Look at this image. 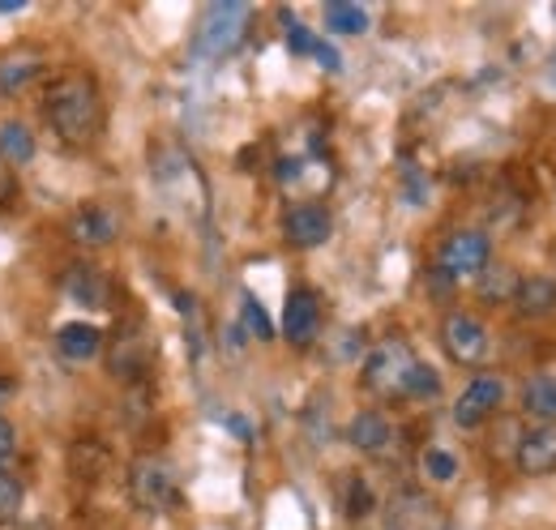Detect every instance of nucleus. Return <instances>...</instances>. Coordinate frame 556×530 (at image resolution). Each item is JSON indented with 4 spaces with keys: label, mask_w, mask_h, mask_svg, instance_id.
Listing matches in <instances>:
<instances>
[{
    "label": "nucleus",
    "mask_w": 556,
    "mask_h": 530,
    "mask_svg": "<svg viewBox=\"0 0 556 530\" xmlns=\"http://www.w3.org/2000/svg\"><path fill=\"white\" fill-rule=\"evenodd\" d=\"M43 116L65 146H90L103 129V94H99L94 77H86V73L56 77L43 94Z\"/></svg>",
    "instance_id": "1"
},
{
    "label": "nucleus",
    "mask_w": 556,
    "mask_h": 530,
    "mask_svg": "<svg viewBox=\"0 0 556 530\" xmlns=\"http://www.w3.org/2000/svg\"><path fill=\"white\" fill-rule=\"evenodd\" d=\"M249 22H253V9H249L244 0H218V4H210L206 13H202V22H198L193 52H198L202 61H223V56H231V52L240 48Z\"/></svg>",
    "instance_id": "2"
},
{
    "label": "nucleus",
    "mask_w": 556,
    "mask_h": 530,
    "mask_svg": "<svg viewBox=\"0 0 556 530\" xmlns=\"http://www.w3.org/2000/svg\"><path fill=\"white\" fill-rule=\"evenodd\" d=\"M416 364V351L403 338H386L364 359V390L377 398H407V381H412Z\"/></svg>",
    "instance_id": "3"
},
{
    "label": "nucleus",
    "mask_w": 556,
    "mask_h": 530,
    "mask_svg": "<svg viewBox=\"0 0 556 530\" xmlns=\"http://www.w3.org/2000/svg\"><path fill=\"white\" fill-rule=\"evenodd\" d=\"M129 501L141 514H167L180 501V483L176 470L163 458H138L129 466Z\"/></svg>",
    "instance_id": "4"
},
{
    "label": "nucleus",
    "mask_w": 556,
    "mask_h": 530,
    "mask_svg": "<svg viewBox=\"0 0 556 530\" xmlns=\"http://www.w3.org/2000/svg\"><path fill=\"white\" fill-rule=\"evenodd\" d=\"M488 262H492V244H488L484 231H476V227L450 231L441 240V253H437L441 274H450V278H480Z\"/></svg>",
    "instance_id": "5"
},
{
    "label": "nucleus",
    "mask_w": 556,
    "mask_h": 530,
    "mask_svg": "<svg viewBox=\"0 0 556 530\" xmlns=\"http://www.w3.org/2000/svg\"><path fill=\"white\" fill-rule=\"evenodd\" d=\"M330 231H334V218L321 201H300L282 218V236L291 249H321L330 240Z\"/></svg>",
    "instance_id": "6"
},
{
    "label": "nucleus",
    "mask_w": 556,
    "mask_h": 530,
    "mask_svg": "<svg viewBox=\"0 0 556 530\" xmlns=\"http://www.w3.org/2000/svg\"><path fill=\"white\" fill-rule=\"evenodd\" d=\"M386 530H445V514L428 492H399L386 505Z\"/></svg>",
    "instance_id": "7"
},
{
    "label": "nucleus",
    "mask_w": 556,
    "mask_h": 530,
    "mask_svg": "<svg viewBox=\"0 0 556 530\" xmlns=\"http://www.w3.org/2000/svg\"><path fill=\"white\" fill-rule=\"evenodd\" d=\"M150 163H154V185H159L163 193L180 198L185 189H193L198 198H206L202 176H198V167H193V159H189L185 150H176V146H159V150L150 154Z\"/></svg>",
    "instance_id": "8"
},
{
    "label": "nucleus",
    "mask_w": 556,
    "mask_h": 530,
    "mask_svg": "<svg viewBox=\"0 0 556 530\" xmlns=\"http://www.w3.org/2000/svg\"><path fill=\"white\" fill-rule=\"evenodd\" d=\"M150 359H154V342H150L138 326L116 333V346L108 351V368H112V377H121V381H141V377L150 373Z\"/></svg>",
    "instance_id": "9"
},
{
    "label": "nucleus",
    "mask_w": 556,
    "mask_h": 530,
    "mask_svg": "<svg viewBox=\"0 0 556 530\" xmlns=\"http://www.w3.org/2000/svg\"><path fill=\"white\" fill-rule=\"evenodd\" d=\"M501 398H505V381L492 377V373H480V377L458 394V402H454V424H458V428L484 424L488 415L501 406Z\"/></svg>",
    "instance_id": "10"
},
{
    "label": "nucleus",
    "mask_w": 556,
    "mask_h": 530,
    "mask_svg": "<svg viewBox=\"0 0 556 530\" xmlns=\"http://www.w3.org/2000/svg\"><path fill=\"white\" fill-rule=\"evenodd\" d=\"M445 351H450V359H458V364H484L492 342H488V330L476 317L454 313V317H445Z\"/></svg>",
    "instance_id": "11"
},
{
    "label": "nucleus",
    "mask_w": 556,
    "mask_h": 530,
    "mask_svg": "<svg viewBox=\"0 0 556 530\" xmlns=\"http://www.w3.org/2000/svg\"><path fill=\"white\" fill-rule=\"evenodd\" d=\"M348 441L359 454H368V458H386V454H394L399 432H394V424H390L381 411H359V415L351 419Z\"/></svg>",
    "instance_id": "12"
},
{
    "label": "nucleus",
    "mask_w": 556,
    "mask_h": 530,
    "mask_svg": "<svg viewBox=\"0 0 556 530\" xmlns=\"http://www.w3.org/2000/svg\"><path fill=\"white\" fill-rule=\"evenodd\" d=\"M317 326H321V304H317V295H313L308 287H295V291L287 295V304H282V338L295 342V346H304V342L317 338Z\"/></svg>",
    "instance_id": "13"
},
{
    "label": "nucleus",
    "mask_w": 556,
    "mask_h": 530,
    "mask_svg": "<svg viewBox=\"0 0 556 530\" xmlns=\"http://www.w3.org/2000/svg\"><path fill=\"white\" fill-rule=\"evenodd\" d=\"M514 463L522 475H553L556 470V424H540L531 432H522Z\"/></svg>",
    "instance_id": "14"
},
{
    "label": "nucleus",
    "mask_w": 556,
    "mask_h": 530,
    "mask_svg": "<svg viewBox=\"0 0 556 530\" xmlns=\"http://www.w3.org/2000/svg\"><path fill=\"white\" fill-rule=\"evenodd\" d=\"M61 287H65V295H70L73 304H81V308H108V300H112L108 278L86 262L70 265L65 278H61Z\"/></svg>",
    "instance_id": "15"
},
{
    "label": "nucleus",
    "mask_w": 556,
    "mask_h": 530,
    "mask_svg": "<svg viewBox=\"0 0 556 530\" xmlns=\"http://www.w3.org/2000/svg\"><path fill=\"white\" fill-rule=\"evenodd\" d=\"M116 231H121V227H116L112 210H103V205H81V210L70 218L73 244H86V249H103V244H112Z\"/></svg>",
    "instance_id": "16"
},
{
    "label": "nucleus",
    "mask_w": 556,
    "mask_h": 530,
    "mask_svg": "<svg viewBox=\"0 0 556 530\" xmlns=\"http://www.w3.org/2000/svg\"><path fill=\"white\" fill-rule=\"evenodd\" d=\"M514 304H518L522 317H553L556 313V278H548V274H527V278H518Z\"/></svg>",
    "instance_id": "17"
},
{
    "label": "nucleus",
    "mask_w": 556,
    "mask_h": 530,
    "mask_svg": "<svg viewBox=\"0 0 556 530\" xmlns=\"http://www.w3.org/2000/svg\"><path fill=\"white\" fill-rule=\"evenodd\" d=\"M56 351L73 359V364H86V359H99L103 355V333L99 326H86V321H70L56 330Z\"/></svg>",
    "instance_id": "18"
},
{
    "label": "nucleus",
    "mask_w": 556,
    "mask_h": 530,
    "mask_svg": "<svg viewBox=\"0 0 556 530\" xmlns=\"http://www.w3.org/2000/svg\"><path fill=\"white\" fill-rule=\"evenodd\" d=\"M108 463H112V454H108V445H103V441H73L70 470H73V479H77V483L94 488V483L108 475Z\"/></svg>",
    "instance_id": "19"
},
{
    "label": "nucleus",
    "mask_w": 556,
    "mask_h": 530,
    "mask_svg": "<svg viewBox=\"0 0 556 530\" xmlns=\"http://www.w3.org/2000/svg\"><path fill=\"white\" fill-rule=\"evenodd\" d=\"M522 411L540 424H556V373H535L522 386Z\"/></svg>",
    "instance_id": "20"
},
{
    "label": "nucleus",
    "mask_w": 556,
    "mask_h": 530,
    "mask_svg": "<svg viewBox=\"0 0 556 530\" xmlns=\"http://www.w3.org/2000/svg\"><path fill=\"white\" fill-rule=\"evenodd\" d=\"M39 73H43V56H35V52H17V56L0 61V90H4V94H22Z\"/></svg>",
    "instance_id": "21"
},
{
    "label": "nucleus",
    "mask_w": 556,
    "mask_h": 530,
    "mask_svg": "<svg viewBox=\"0 0 556 530\" xmlns=\"http://www.w3.org/2000/svg\"><path fill=\"white\" fill-rule=\"evenodd\" d=\"M30 159H35V132L26 129L22 121H4L0 125V163L22 167Z\"/></svg>",
    "instance_id": "22"
},
{
    "label": "nucleus",
    "mask_w": 556,
    "mask_h": 530,
    "mask_svg": "<svg viewBox=\"0 0 556 530\" xmlns=\"http://www.w3.org/2000/svg\"><path fill=\"white\" fill-rule=\"evenodd\" d=\"M326 26L334 35H364L368 30V13L359 4H351V0H334V4H326Z\"/></svg>",
    "instance_id": "23"
},
{
    "label": "nucleus",
    "mask_w": 556,
    "mask_h": 530,
    "mask_svg": "<svg viewBox=\"0 0 556 530\" xmlns=\"http://www.w3.org/2000/svg\"><path fill=\"white\" fill-rule=\"evenodd\" d=\"M476 287H480V300L501 304V300H509V295L518 291V278H514V269H505V265H488L484 274L476 278Z\"/></svg>",
    "instance_id": "24"
},
{
    "label": "nucleus",
    "mask_w": 556,
    "mask_h": 530,
    "mask_svg": "<svg viewBox=\"0 0 556 530\" xmlns=\"http://www.w3.org/2000/svg\"><path fill=\"white\" fill-rule=\"evenodd\" d=\"M424 475H428L432 483H450V479L458 475V458H454L450 450L432 445V450H424Z\"/></svg>",
    "instance_id": "25"
},
{
    "label": "nucleus",
    "mask_w": 556,
    "mask_h": 530,
    "mask_svg": "<svg viewBox=\"0 0 556 530\" xmlns=\"http://www.w3.org/2000/svg\"><path fill=\"white\" fill-rule=\"evenodd\" d=\"M22 501H26L22 479H17L13 470H0V522H4V518H13V514L22 509Z\"/></svg>",
    "instance_id": "26"
},
{
    "label": "nucleus",
    "mask_w": 556,
    "mask_h": 530,
    "mask_svg": "<svg viewBox=\"0 0 556 530\" xmlns=\"http://www.w3.org/2000/svg\"><path fill=\"white\" fill-rule=\"evenodd\" d=\"M432 394H441V377H437L432 364L419 359L416 373H412V381H407V398H432Z\"/></svg>",
    "instance_id": "27"
},
{
    "label": "nucleus",
    "mask_w": 556,
    "mask_h": 530,
    "mask_svg": "<svg viewBox=\"0 0 556 530\" xmlns=\"http://www.w3.org/2000/svg\"><path fill=\"white\" fill-rule=\"evenodd\" d=\"M244 326L257 333V338H275V326H270V317H266V308L253 300V295H244Z\"/></svg>",
    "instance_id": "28"
},
{
    "label": "nucleus",
    "mask_w": 556,
    "mask_h": 530,
    "mask_svg": "<svg viewBox=\"0 0 556 530\" xmlns=\"http://www.w3.org/2000/svg\"><path fill=\"white\" fill-rule=\"evenodd\" d=\"M287 48L295 52V56H313V48H317V39H313V30H304V26H287Z\"/></svg>",
    "instance_id": "29"
},
{
    "label": "nucleus",
    "mask_w": 556,
    "mask_h": 530,
    "mask_svg": "<svg viewBox=\"0 0 556 530\" xmlns=\"http://www.w3.org/2000/svg\"><path fill=\"white\" fill-rule=\"evenodd\" d=\"M364 351V333L359 330H348L343 338H334V359H355Z\"/></svg>",
    "instance_id": "30"
},
{
    "label": "nucleus",
    "mask_w": 556,
    "mask_h": 530,
    "mask_svg": "<svg viewBox=\"0 0 556 530\" xmlns=\"http://www.w3.org/2000/svg\"><path fill=\"white\" fill-rule=\"evenodd\" d=\"M368 488H364V479H351V501H348V518H364L368 514Z\"/></svg>",
    "instance_id": "31"
},
{
    "label": "nucleus",
    "mask_w": 556,
    "mask_h": 530,
    "mask_svg": "<svg viewBox=\"0 0 556 530\" xmlns=\"http://www.w3.org/2000/svg\"><path fill=\"white\" fill-rule=\"evenodd\" d=\"M13 454H17V432L0 419V470H9V466H13Z\"/></svg>",
    "instance_id": "32"
},
{
    "label": "nucleus",
    "mask_w": 556,
    "mask_h": 530,
    "mask_svg": "<svg viewBox=\"0 0 556 530\" xmlns=\"http://www.w3.org/2000/svg\"><path fill=\"white\" fill-rule=\"evenodd\" d=\"M13 193H17V176H13L9 163H0V210L13 201Z\"/></svg>",
    "instance_id": "33"
},
{
    "label": "nucleus",
    "mask_w": 556,
    "mask_h": 530,
    "mask_svg": "<svg viewBox=\"0 0 556 530\" xmlns=\"http://www.w3.org/2000/svg\"><path fill=\"white\" fill-rule=\"evenodd\" d=\"M313 56H317L321 65L330 68V73H339V68H343V56H339V52H334L330 43H321V39H317V48H313Z\"/></svg>",
    "instance_id": "34"
},
{
    "label": "nucleus",
    "mask_w": 556,
    "mask_h": 530,
    "mask_svg": "<svg viewBox=\"0 0 556 530\" xmlns=\"http://www.w3.org/2000/svg\"><path fill=\"white\" fill-rule=\"evenodd\" d=\"M544 81H548V86L556 90V52L548 56V65H544Z\"/></svg>",
    "instance_id": "35"
},
{
    "label": "nucleus",
    "mask_w": 556,
    "mask_h": 530,
    "mask_svg": "<svg viewBox=\"0 0 556 530\" xmlns=\"http://www.w3.org/2000/svg\"><path fill=\"white\" fill-rule=\"evenodd\" d=\"M26 9V0H0V13H22Z\"/></svg>",
    "instance_id": "36"
},
{
    "label": "nucleus",
    "mask_w": 556,
    "mask_h": 530,
    "mask_svg": "<svg viewBox=\"0 0 556 530\" xmlns=\"http://www.w3.org/2000/svg\"><path fill=\"white\" fill-rule=\"evenodd\" d=\"M0 398H4V386H0Z\"/></svg>",
    "instance_id": "37"
}]
</instances>
